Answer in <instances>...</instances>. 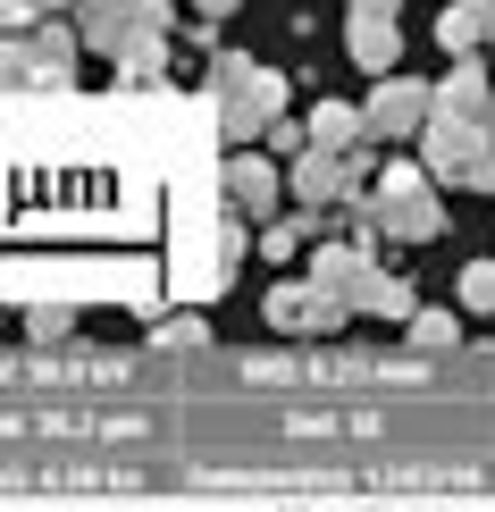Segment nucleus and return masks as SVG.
I'll list each match as a JSON object with an SVG mask.
<instances>
[{
	"label": "nucleus",
	"mask_w": 495,
	"mask_h": 512,
	"mask_svg": "<svg viewBox=\"0 0 495 512\" xmlns=\"http://www.w3.org/2000/svg\"><path fill=\"white\" fill-rule=\"evenodd\" d=\"M437 51L445 59H479V9H470V0H454V9L437 17Z\"/></svg>",
	"instance_id": "14"
},
{
	"label": "nucleus",
	"mask_w": 495,
	"mask_h": 512,
	"mask_svg": "<svg viewBox=\"0 0 495 512\" xmlns=\"http://www.w3.org/2000/svg\"><path fill=\"white\" fill-rule=\"evenodd\" d=\"M202 336H210V328L185 311V319H168V328H160V345H202Z\"/></svg>",
	"instance_id": "19"
},
{
	"label": "nucleus",
	"mask_w": 495,
	"mask_h": 512,
	"mask_svg": "<svg viewBox=\"0 0 495 512\" xmlns=\"http://www.w3.org/2000/svg\"><path fill=\"white\" fill-rule=\"evenodd\" d=\"M328 512H344V504H328Z\"/></svg>",
	"instance_id": "23"
},
{
	"label": "nucleus",
	"mask_w": 495,
	"mask_h": 512,
	"mask_svg": "<svg viewBox=\"0 0 495 512\" xmlns=\"http://www.w3.org/2000/svg\"><path fill=\"white\" fill-rule=\"evenodd\" d=\"M303 135L319 143V152H361V143H370V135H361V110H353V101H319Z\"/></svg>",
	"instance_id": "12"
},
{
	"label": "nucleus",
	"mask_w": 495,
	"mask_h": 512,
	"mask_svg": "<svg viewBox=\"0 0 495 512\" xmlns=\"http://www.w3.org/2000/svg\"><path fill=\"white\" fill-rule=\"evenodd\" d=\"M261 311H269L277 336H336L344 328V303H336L328 286H311V277H303V286H294V277H286V286H269Z\"/></svg>",
	"instance_id": "7"
},
{
	"label": "nucleus",
	"mask_w": 495,
	"mask_h": 512,
	"mask_svg": "<svg viewBox=\"0 0 495 512\" xmlns=\"http://www.w3.org/2000/svg\"><path fill=\"white\" fill-rule=\"evenodd\" d=\"M202 9V26H219V17H235V0H193Z\"/></svg>",
	"instance_id": "20"
},
{
	"label": "nucleus",
	"mask_w": 495,
	"mask_h": 512,
	"mask_svg": "<svg viewBox=\"0 0 495 512\" xmlns=\"http://www.w3.org/2000/svg\"><path fill=\"white\" fill-rule=\"evenodd\" d=\"M428 110H437V93H428V84L378 76V93L361 101V135H370V143H412L420 126H428Z\"/></svg>",
	"instance_id": "5"
},
{
	"label": "nucleus",
	"mask_w": 495,
	"mask_h": 512,
	"mask_svg": "<svg viewBox=\"0 0 495 512\" xmlns=\"http://www.w3.org/2000/svg\"><path fill=\"white\" fill-rule=\"evenodd\" d=\"M344 51H353L370 76H395L403 34H395V17H361V9H344Z\"/></svg>",
	"instance_id": "10"
},
{
	"label": "nucleus",
	"mask_w": 495,
	"mask_h": 512,
	"mask_svg": "<svg viewBox=\"0 0 495 512\" xmlns=\"http://www.w3.org/2000/svg\"><path fill=\"white\" fill-rule=\"evenodd\" d=\"M126 26H135V0H76V42H93L101 59H118Z\"/></svg>",
	"instance_id": "11"
},
{
	"label": "nucleus",
	"mask_w": 495,
	"mask_h": 512,
	"mask_svg": "<svg viewBox=\"0 0 495 512\" xmlns=\"http://www.w3.org/2000/svg\"><path fill=\"white\" fill-rule=\"evenodd\" d=\"M370 227H386V236H403V244H437L445 236V202L428 194V168L412 160H395V168H378V194L370 202H353Z\"/></svg>",
	"instance_id": "2"
},
{
	"label": "nucleus",
	"mask_w": 495,
	"mask_h": 512,
	"mask_svg": "<svg viewBox=\"0 0 495 512\" xmlns=\"http://www.w3.org/2000/svg\"><path fill=\"white\" fill-rule=\"evenodd\" d=\"M68 76H76V26H26V34H9L0 42V93H68Z\"/></svg>",
	"instance_id": "4"
},
{
	"label": "nucleus",
	"mask_w": 495,
	"mask_h": 512,
	"mask_svg": "<svg viewBox=\"0 0 495 512\" xmlns=\"http://www.w3.org/2000/svg\"><path fill=\"white\" fill-rule=\"evenodd\" d=\"M311 286H328L344 311H370V319H412V311H420L412 286L386 277L361 236H353V244H311Z\"/></svg>",
	"instance_id": "1"
},
{
	"label": "nucleus",
	"mask_w": 495,
	"mask_h": 512,
	"mask_svg": "<svg viewBox=\"0 0 495 512\" xmlns=\"http://www.w3.org/2000/svg\"><path fill=\"white\" fill-rule=\"evenodd\" d=\"M353 9H361V17H395L403 0H353Z\"/></svg>",
	"instance_id": "22"
},
{
	"label": "nucleus",
	"mask_w": 495,
	"mask_h": 512,
	"mask_svg": "<svg viewBox=\"0 0 495 512\" xmlns=\"http://www.w3.org/2000/svg\"><path fill=\"white\" fill-rule=\"evenodd\" d=\"M168 42H177V9H168V0H135V26H126V42H118V76L152 84L168 68Z\"/></svg>",
	"instance_id": "6"
},
{
	"label": "nucleus",
	"mask_w": 495,
	"mask_h": 512,
	"mask_svg": "<svg viewBox=\"0 0 495 512\" xmlns=\"http://www.w3.org/2000/svg\"><path fill=\"white\" fill-rule=\"evenodd\" d=\"M303 143H311V135H303V126H294V118H269V152H286V160H294V152H303Z\"/></svg>",
	"instance_id": "18"
},
{
	"label": "nucleus",
	"mask_w": 495,
	"mask_h": 512,
	"mask_svg": "<svg viewBox=\"0 0 495 512\" xmlns=\"http://www.w3.org/2000/svg\"><path fill=\"white\" fill-rule=\"evenodd\" d=\"M437 118H470V126L495 118V84H487L479 59H454V76L437 84Z\"/></svg>",
	"instance_id": "9"
},
{
	"label": "nucleus",
	"mask_w": 495,
	"mask_h": 512,
	"mask_svg": "<svg viewBox=\"0 0 495 512\" xmlns=\"http://www.w3.org/2000/svg\"><path fill=\"white\" fill-rule=\"evenodd\" d=\"M462 311H495V261H470L462 269Z\"/></svg>",
	"instance_id": "17"
},
{
	"label": "nucleus",
	"mask_w": 495,
	"mask_h": 512,
	"mask_svg": "<svg viewBox=\"0 0 495 512\" xmlns=\"http://www.w3.org/2000/svg\"><path fill=\"white\" fill-rule=\"evenodd\" d=\"M59 9H76V0H0V26L26 34V26H42V17H59Z\"/></svg>",
	"instance_id": "15"
},
{
	"label": "nucleus",
	"mask_w": 495,
	"mask_h": 512,
	"mask_svg": "<svg viewBox=\"0 0 495 512\" xmlns=\"http://www.w3.org/2000/svg\"><path fill=\"white\" fill-rule=\"evenodd\" d=\"M277 110H286V76L277 68H252V59H219V68H210V118H219L235 143L269 135Z\"/></svg>",
	"instance_id": "3"
},
{
	"label": "nucleus",
	"mask_w": 495,
	"mask_h": 512,
	"mask_svg": "<svg viewBox=\"0 0 495 512\" xmlns=\"http://www.w3.org/2000/svg\"><path fill=\"white\" fill-rule=\"evenodd\" d=\"M479 9V42H495V0H470Z\"/></svg>",
	"instance_id": "21"
},
{
	"label": "nucleus",
	"mask_w": 495,
	"mask_h": 512,
	"mask_svg": "<svg viewBox=\"0 0 495 512\" xmlns=\"http://www.w3.org/2000/svg\"><path fill=\"white\" fill-rule=\"evenodd\" d=\"M319 244V210H286V219H269L261 227V244L252 252H269V261H294V252H311Z\"/></svg>",
	"instance_id": "13"
},
{
	"label": "nucleus",
	"mask_w": 495,
	"mask_h": 512,
	"mask_svg": "<svg viewBox=\"0 0 495 512\" xmlns=\"http://www.w3.org/2000/svg\"><path fill=\"white\" fill-rule=\"evenodd\" d=\"M227 210L235 219H277V160L269 152H227Z\"/></svg>",
	"instance_id": "8"
},
{
	"label": "nucleus",
	"mask_w": 495,
	"mask_h": 512,
	"mask_svg": "<svg viewBox=\"0 0 495 512\" xmlns=\"http://www.w3.org/2000/svg\"><path fill=\"white\" fill-rule=\"evenodd\" d=\"M403 328H412V345H454V336H462V319H454V311H412Z\"/></svg>",
	"instance_id": "16"
}]
</instances>
